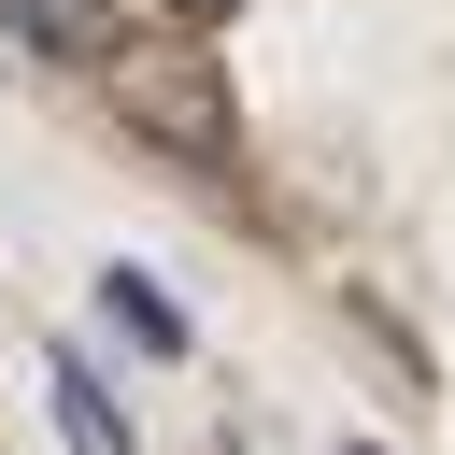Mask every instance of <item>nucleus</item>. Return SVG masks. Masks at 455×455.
Segmentation results:
<instances>
[{
    "instance_id": "f03ea898",
    "label": "nucleus",
    "mask_w": 455,
    "mask_h": 455,
    "mask_svg": "<svg viewBox=\"0 0 455 455\" xmlns=\"http://www.w3.org/2000/svg\"><path fill=\"white\" fill-rule=\"evenodd\" d=\"M0 28H14V43H43V57H85V71L128 43V28H114V0H0Z\"/></svg>"
},
{
    "instance_id": "423d86ee",
    "label": "nucleus",
    "mask_w": 455,
    "mask_h": 455,
    "mask_svg": "<svg viewBox=\"0 0 455 455\" xmlns=\"http://www.w3.org/2000/svg\"><path fill=\"white\" fill-rule=\"evenodd\" d=\"M341 455H370V441H341Z\"/></svg>"
},
{
    "instance_id": "20e7f679",
    "label": "nucleus",
    "mask_w": 455,
    "mask_h": 455,
    "mask_svg": "<svg viewBox=\"0 0 455 455\" xmlns=\"http://www.w3.org/2000/svg\"><path fill=\"white\" fill-rule=\"evenodd\" d=\"M100 313H114L142 355H199V341H185V313H171V284H142V270H100Z\"/></svg>"
},
{
    "instance_id": "f257e3e1",
    "label": "nucleus",
    "mask_w": 455,
    "mask_h": 455,
    "mask_svg": "<svg viewBox=\"0 0 455 455\" xmlns=\"http://www.w3.org/2000/svg\"><path fill=\"white\" fill-rule=\"evenodd\" d=\"M100 85H114V114H128L156 156H185V171H228L242 114H228V85H213L185 43H114V57H100Z\"/></svg>"
},
{
    "instance_id": "39448f33",
    "label": "nucleus",
    "mask_w": 455,
    "mask_h": 455,
    "mask_svg": "<svg viewBox=\"0 0 455 455\" xmlns=\"http://www.w3.org/2000/svg\"><path fill=\"white\" fill-rule=\"evenodd\" d=\"M228 14H242V0H171V28H228Z\"/></svg>"
},
{
    "instance_id": "7ed1b4c3",
    "label": "nucleus",
    "mask_w": 455,
    "mask_h": 455,
    "mask_svg": "<svg viewBox=\"0 0 455 455\" xmlns=\"http://www.w3.org/2000/svg\"><path fill=\"white\" fill-rule=\"evenodd\" d=\"M43 384H57V427H71V455H142V427H128V412H114V384H100V370H85V355H57V370H43Z\"/></svg>"
}]
</instances>
